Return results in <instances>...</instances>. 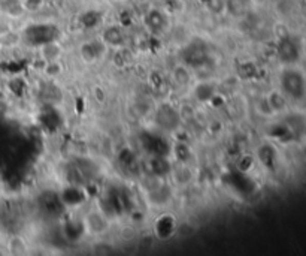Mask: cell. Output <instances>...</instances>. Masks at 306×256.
<instances>
[{"label":"cell","instance_id":"obj_1","mask_svg":"<svg viewBox=\"0 0 306 256\" xmlns=\"http://www.w3.org/2000/svg\"><path fill=\"white\" fill-rule=\"evenodd\" d=\"M282 92L291 99H303L306 96V78L297 69H286L281 75Z\"/></svg>","mask_w":306,"mask_h":256},{"label":"cell","instance_id":"obj_2","mask_svg":"<svg viewBox=\"0 0 306 256\" xmlns=\"http://www.w3.org/2000/svg\"><path fill=\"white\" fill-rule=\"evenodd\" d=\"M82 223H84V228L85 231L93 235V237H102L103 234H106L111 228V222H109V218L99 208H94V210H90L84 219H82Z\"/></svg>","mask_w":306,"mask_h":256},{"label":"cell","instance_id":"obj_3","mask_svg":"<svg viewBox=\"0 0 306 256\" xmlns=\"http://www.w3.org/2000/svg\"><path fill=\"white\" fill-rule=\"evenodd\" d=\"M279 51H281V55L284 57L282 60L287 62V63L296 62L299 58V54H300L299 47L293 41H284L282 45H281V48H279Z\"/></svg>","mask_w":306,"mask_h":256},{"label":"cell","instance_id":"obj_4","mask_svg":"<svg viewBox=\"0 0 306 256\" xmlns=\"http://www.w3.org/2000/svg\"><path fill=\"white\" fill-rule=\"evenodd\" d=\"M173 80H175V84L182 87V89L190 87L191 83H193V78H191V75L185 66H177L173 69Z\"/></svg>","mask_w":306,"mask_h":256}]
</instances>
